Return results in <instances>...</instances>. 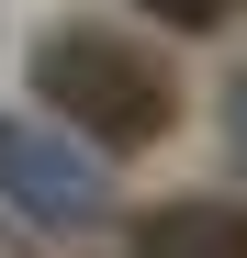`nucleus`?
Instances as JSON below:
<instances>
[{"label":"nucleus","instance_id":"nucleus-1","mask_svg":"<svg viewBox=\"0 0 247 258\" xmlns=\"http://www.w3.org/2000/svg\"><path fill=\"white\" fill-rule=\"evenodd\" d=\"M34 90H45V112L68 123L79 146H157L180 123V79L157 68L135 34H112V23H56L45 45H34Z\"/></svg>","mask_w":247,"mask_h":258},{"label":"nucleus","instance_id":"nucleus-4","mask_svg":"<svg viewBox=\"0 0 247 258\" xmlns=\"http://www.w3.org/2000/svg\"><path fill=\"white\" fill-rule=\"evenodd\" d=\"M135 12H146V23H169V34H214L236 0H135Z\"/></svg>","mask_w":247,"mask_h":258},{"label":"nucleus","instance_id":"nucleus-5","mask_svg":"<svg viewBox=\"0 0 247 258\" xmlns=\"http://www.w3.org/2000/svg\"><path fill=\"white\" fill-rule=\"evenodd\" d=\"M225 135H236V157H247V68H236V90H225Z\"/></svg>","mask_w":247,"mask_h":258},{"label":"nucleus","instance_id":"nucleus-2","mask_svg":"<svg viewBox=\"0 0 247 258\" xmlns=\"http://www.w3.org/2000/svg\"><path fill=\"white\" fill-rule=\"evenodd\" d=\"M0 202L45 236H79L112 213V180H101V146H79L68 123H0Z\"/></svg>","mask_w":247,"mask_h":258},{"label":"nucleus","instance_id":"nucleus-3","mask_svg":"<svg viewBox=\"0 0 247 258\" xmlns=\"http://www.w3.org/2000/svg\"><path fill=\"white\" fill-rule=\"evenodd\" d=\"M135 258H247V213L236 202H202V191L146 202L135 213Z\"/></svg>","mask_w":247,"mask_h":258}]
</instances>
